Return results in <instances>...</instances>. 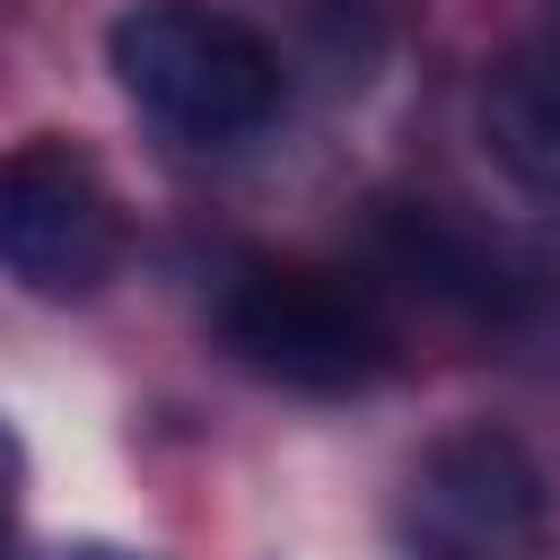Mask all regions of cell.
Masks as SVG:
<instances>
[{
	"label": "cell",
	"instance_id": "7",
	"mask_svg": "<svg viewBox=\"0 0 560 560\" xmlns=\"http://www.w3.org/2000/svg\"><path fill=\"white\" fill-rule=\"evenodd\" d=\"M61 560H131V551H96V542H88V551H61Z\"/></svg>",
	"mask_w": 560,
	"mask_h": 560
},
{
	"label": "cell",
	"instance_id": "4",
	"mask_svg": "<svg viewBox=\"0 0 560 560\" xmlns=\"http://www.w3.org/2000/svg\"><path fill=\"white\" fill-rule=\"evenodd\" d=\"M411 560H534L542 542V472L499 429H446L402 490Z\"/></svg>",
	"mask_w": 560,
	"mask_h": 560
},
{
	"label": "cell",
	"instance_id": "5",
	"mask_svg": "<svg viewBox=\"0 0 560 560\" xmlns=\"http://www.w3.org/2000/svg\"><path fill=\"white\" fill-rule=\"evenodd\" d=\"M481 140L508 184L560 219V52H508L481 79Z\"/></svg>",
	"mask_w": 560,
	"mask_h": 560
},
{
	"label": "cell",
	"instance_id": "2",
	"mask_svg": "<svg viewBox=\"0 0 560 560\" xmlns=\"http://www.w3.org/2000/svg\"><path fill=\"white\" fill-rule=\"evenodd\" d=\"M219 341L289 394H368L394 368V332L368 289L306 262H245L219 298Z\"/></svg>",
	"mask_w": 560,
	"mask_h": 560
},
{
	"label": "cell",
	"instance_id": "3",
	"mask_svg": "<svg viewBox=\"0 0 560 560\" xmlns=\"http://www.w3.org/2000/svg\"><path fill=\"white\" fill-rule=\"evenodd\" d=\"M122 262V210L88 149L35 131L0 149V280L26 298H96Z\"/></svg>",
	"mask_w": 560,
	"mask_h": 560
},
{
	"label": "cell",
	"instance_id": "1",
	"mask_svg": "<svg viewBox=\"0 0 560 560\" xmlns=\"http://www.w3.org/2000/svg\"><path fill=\"white\" fill-rule=\"evenodd\" d=\"M105 70L166 140H192V149L254 140L280 105L271 44L210 0H131L105 26Z\"/></svg>",
	"mask_w": 560,
	"mask_h": 560
},
{
	"label": "cell",
	"instance_id": "6",
	"mask_svg": "<svg viewBox=\"0 0 560 560\" xmlns=\"http://www.w3.org/2000/svg\"><path fill=\"white\" fill-rule=\"evenodd\" d=\"M18 499H26V446H18V429L0 420V551H9V525H18Z\"/></svg>",
	"mask_w": 560,
	"mask_h": 560
}]
</instances>
